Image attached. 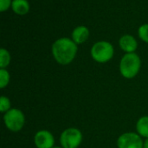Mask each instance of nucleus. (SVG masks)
I'll use <instances>...</instances> for the list:
<instances>
[{"label":"nucleus","instance_id":"nucleus-1","mask_svg":"<svg viewBox=\"0 0 148 148\" xmlns=\"http://www.w3.org/2000/svg\"><path fill=\"white\" fill-rule=\"evenodd\" d=\"M77 53L76 44L68 38H62L57 39L52 45V54L56 61L62 65L70 64Z\"/></svg>","mask_w":148,"mask_h":148},{"label":"nucleus","instance_id":"nucleus-2","mask_svg":"<svg viewBox=\"0 0 148 148\" xmlns=\"http://www.w3.org/2000/svg\"><path fill=\"white\" fill-rule=\"evenodd\" d=\"M141 66L140 57L133 52L125 54L120 63V72L122 77L127 79H134L139 73Z\"/></svg>","mask_w":148,"mask_h":148},{"label":"nucleus","instance_id":"nucleus-3","mask_svg":"<svg viewBox=\"0 0 148 148\" xmlns=\"http://www.w3.org/2000/svg\"><path fill=\"white\" fill-rule=\"evenodd\" d=\"M114 47L107 41H100L95 43L91 49V56L94 60L98 63L108 62L114 56Z\"/></svg>","mask_w":148,"mask_h":148},{"label":"nucleus","instance_id":"nucleus-4","mask_svg":"<svg viewBox=\"0 0 148 148\" xmlns=\"http://www.w3.org/2000/svg\"><path fill=\"white\" fill-rule=\"evenodd\" d=\"M3 122L5 126L11 132H19L23 129L25 123L23 113L16 108L10 109L3 115Z\"/></svg>","mask_w":148,"mask_h":148},{"label":"nucleus","instance_id":"nucleus-5","mask_svg":"<svg viewBox=\"0 0 148 148\" xmlns=\"http://www.w3.org/2000/svg\"><path fill=\"white\" fill-rule=\"evenodd\" d=\"M82 141V132L74 127L64 130L60 136V143L62 148H77Z\"/></svg>","mask_w":148,"mask_h":148},{"label":"nucleus","instance_id":"nucleus-6","mask_svg":"<svg viewBox=\"0 0 148 148\" xmlns=\"http://www.w3.org/2000/svg\"><path fill=\"white\" fill-rule=\"evenodd\" d=\"M117 147L118 148H143L144 142L138 133H126L118 138Z\"/></svg>","mask_w":148,"mask_h":148},{"label":"nucleus","instance_id":"nucleus-7","mask_svg":"<svg viewBox=\"0 0 148 148\" xmlns=\"http://www.w3.org/2000/svg\"><path fill=\"white\" fill-rule=\"evenodd\" d=\"M34 142L37 148H52L54 147L55 139L50 132L41 130L36 133Z\"/></svg>","mask_w":148,"mask_h":148},{"label":"nucleus","instance_id":"nucleus-8","mask_svg":"<svg viewBox=\"0 0 148 148\" xmlns=\"http://www.w3.org/2000/svg\"><path fill=\"white\" fill-rule=\"evenodd\" d=\"M120 46L122 51L127 53H133L136 51L138 47V43L136 39L131 35H124L120 38L119 41Z\"/></svg>","mask_w":148,"mask_h":148},{"label":"nucleus","instance_id":"nucleus-9","mask_svg":"<svg viewBox=\"0 0 148 148\" xmlns=\"http://www.w3.org/2000/svg\"><path fill=\"white\" fill-rule=\"evenodd\" d=\"M88 36H89V31L85 26H78L72 32L73 41L76 44L84 43L88 38Z\"/></svg>","mask_w":148,"mask_h":148},{"label":"nucleus","instance_id":"nucleus-10","mask_svg":"<svg viewBox=\"0 0 148 148\" xmlns=\"http://www.w3.org/2000/svg\"><path fill=\"white\" fill-rule=\"evenodd\" d=\"M11 7L14 12L19 15L26 14L29 9V5L27 0H13Z\"/></svg>","mask_w":148,"mask_h":148},{"label":"nucleus","instance_id":"nucleus-11","mask_svg":"<svg viewBox=\"0 0 148 148\" xmlns=\"http://www.w3.org/2000/svg\"><path fill=\"white\" fill-rule=\"evenodd\" d=\"M137 133L143 138L148 139V116H143L136 123Z\"/></svg>","mask_w":148,"mask_h":148},{"label":"nucleus","instance_id":"nucleus-12","mask_svg":"<svg viewBox=\"0 0 148 148\" xmlns=\"http://www.w3.org/2000/svg\"><path fill=\"white\" fill-rule=\"evenodd\" d=\"M10 62V55L9 51L3 48L0 50V69H5Z\"/></svg>","mask_w":148,"mask_h":148},{"label":"nucleus","instance_id":"nucleus-13","mask_svg":"<svg viewBox=\"0 0 148 148\" xmlns=\"http://www.w3.org/2000/svg\"><path fill=\"white\" fill-rule=\"evenodd\" d=\"M10 79V73L5 69H0V88H5Z\"/></svg>","mask_w":148,"mask_h":148},{"label":"nucleus","instance_id":"nucleus-14","mask_svg":"<svg viewBox=\"0 0 148 148\" xmlns=\"http://www.w3.org/2000/svg\"><path fill=\"white\" fill-rule=\"evenodd\" d=\"M10 100L5 96H1L0 98V111L1 113H6L10 110Z\"/></svg>","mask_w":148,"mask_h":148},{"label":"nucleus","instance_id":"nucleus-15","mask_svg":"<svg viewBox=\"0 0 148 148\" xmlns=\"http://www.w3.org/2000/svg\"><path fill=\"white\" fill-rule=\"evenodd\" d=\"M139 37L145 42L148 43V24H143L139 28Z\"/></svg>","mask_w":148,"mask_h":148},{"label":"nucleus","instance_id":"nucleus-16","mask_svg":"<svg viewBox=\"0 0 148 148\" xmlns=\"http://www.w3.org/2000/svg\"><path fill=\"white\" fill-rule=\"evenodd\" d=\"M11 3H12L10 0H0V10L4 11L5 10H7L10 7V5Z\"/></svg>","mask_w":148,"mask_h":148},{"label":"nucleus","instance_id":"nucleus-17","mask_svg":"<svg viewBox=\"0 0 148 148\" xmlns=\"http://www.w3.org/2000/svg\"><path fill=\"white\" fill-rule=\"evenodd\" d=\"M143 148H148V139H147V140L144 142V147Z\"/></svg>","mask_w":148,"mask_h":148},{"label":"nucleus","instance_id":"nucleus-18","mask_svg":"<svg viewBox=\"0 0 148 148\" xmlns=\"http://www.w3.org/2000/svg\"><path fill=\"white\" fill-rule=\"evenodd\" d=\"M52 148H62V147H54Z\"/></svg>","mask_w":148,"mask_h":148}]
</instances>
